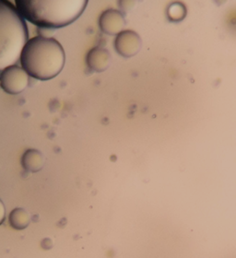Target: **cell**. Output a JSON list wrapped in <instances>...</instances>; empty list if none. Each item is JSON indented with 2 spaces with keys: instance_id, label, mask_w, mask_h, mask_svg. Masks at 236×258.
Returning a JSON list of instances; mask_svg holds the SVG:
<instances>
[{
  "instance_id": "cell-1",
  "label": "cell",
  "mask_w": 236,
  "mask_h": 258,
  "mask_svg": "<svg viewBox=\"0 0 236 258\" xmlns=\"http://www.w3.org/2000/svg\"><path fill=\"white\" fill-rule=\"evenodd\" d=\"M24 20L40 28L59 29L78 20L87 7L86 0H16Z\"/></svg>"
},
{
  "instance_id": "cell-2",
  "label": "cell",
  "mask_w": 236,
  "mask_h": 258,
  "mask_svg": "<svg viewBox=\"0 0 236 258\" xmlns=\"http://www.w3.org/2000/svg\"><path fill=\"white\" fill-rule=\"evenodd\" d=\"M20 60L30 77L38 81H50L63 70L66 54L55 38L38 35L28 39Z\"/></svg>"
},
{
  "instance_id": "cell-3",
  "label": "cell",
  "mask_w": 236,
  "mask_h": 258,
  "mask_svg": "<svg viewBox=\"0 0 236 258\" xmlns=\"http://www.w3.org/2000/svg\"><path fill=\"white\" fill-rule=\"evenodd\" d=\"M28 34L25 20L14 5L0 0V74L20 60Z\"/></svg>"
},
{
  "instance_id": "cell-4",
  "label": "cell",
  "mask_w": 236,
  "mask_h": 258,
  "mask_svg": "<svg viewBox=\"0 0 236 258\" xmlns=\"http://www.w3.org/2000/svg\"><path fill=\"white\" fill-rule=\"evenodd\" d=\"M30 76L20 66H8L0 74V87L11 95L22 93L29 85Z\"/></svg>"
},
{
  "instance_id": "cell-5",
  "label": "cell",
  "mask_w": 236,
  "mask_h": 258,
  "mask_svg": "<svg viewBox=\"0 0 236 258\" xmlns=\"http://www.w3.org/2000/svg\"><path fill=\"white\" fill-rule=\"evenodd\" d=\"M115 48L124 57H131L140 52L142 42L140 35L131 29L119 32L115 39Z\"/></svg>"
},
{
  "instance_id": "cell-6",
  "label": "cell",
  "mask_w": 236,
  "mask_h": 258,
  "mask_svg": "<svg viewBox=\"0 0 236 258\" xmlns=\"http://www.w3.org/2000/svg\"><path fill=\"white\" fill-rule=\"evenodd\" d=\"M124 15L117 9H107L99 18V27L101 30L109 35H118L125 27Z\"/></svg>"
},
{
  "instance_id": "cell-7",
  "label": "cell",
  "mask_w": 236,
  "mask_h": 258,
  "mask_svg": "<svg viewBox=\"0 0 236 258\" xmlns=\"http://www.w3.org/2000/svg\"><path fill=\"white\" fill-rule=\"evenodd\" d=\"M86 63L91 70L96 72H103L110 66V53L104 48L94 47L87 54Z\"/></svg>"
},
{
  "instance_id": "cell-8",
  "label": "cell",
  "mask_w": 236,
  "mask_h": 258,
  "mask_svg": "<svg viewBox=\"0 0 236 258\" xmlns=\"http://www.w3.org/2000/svg\"><path fill=\"white\" fill-rule=\"evenodd\" d=\"M44 164V156L37 149H28L22 155V167L28 172H37L42 170Z\"/></svg>"
},
{
  "instance_id": "cell-9",
  "label": "cell",
  "mask_w": 236,
  "mask_h": 258,
  "mask_svg": "<svg viewBox=\"0 0 236 258\" xmlns=\"http://www.w3.org/2000/svg\"><path fill=\"white\" fill-rule=\"evenodd\" d=\"M8 222L12 228L22 230L29 226L30 216L24 208L17 207L9 213Z\"/></svg>"
},
{
  "instance_id": "cell-10",
  "label": "cell",
  "mask_w": 236,
  "mask_h": 258,
  "mask_svg": "<svg viewBox=\"0 0 236 258\" xmlns=\"http://www.w3.org/2000/svg\"><path fill=\"white\" fill-rule=\"evenodd\" d=\"M186 15V8L182 3H173L167 9V16L173 22L182 21Z\"/></svg>"
},
{
  "instance_id": "cell-11",
  "label": "cell",
  "mask_w": 236,
  "mask_h": 258,
  "mask_svg": "<svg viewBox=\"0 0 236 258\" xmlns=\"http://www.w3.org/2000/svg\"><path fill=\"white\" fill-rule=\"evenodd\" d=\"M5 217H6V208L3 201L0 199V225L5 221Z\"/></svg>"
}]
</instances>
